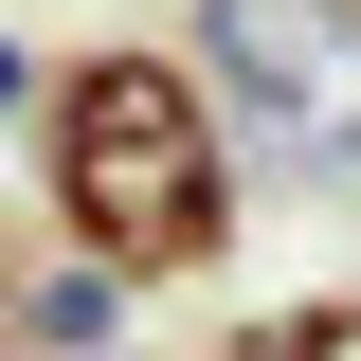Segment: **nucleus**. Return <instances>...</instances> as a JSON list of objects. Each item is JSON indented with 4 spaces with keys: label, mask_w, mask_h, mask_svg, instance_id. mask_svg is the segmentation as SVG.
Returning <instances> with one entry per match:
<instances>
[{
    "label": "nucleus",
    "mask_w": 361,
    "mask_h": 361,
    "mask_svg": "<svg viewBox=\"0 0 361 361\" xmlns=\"http://www.w3.org/2000/svg\"><path fill=\"white\" fill-rule=\"evenodd\" d=\"M18 109H37V54H18V37H0V127H18Z\"/></svg>",
    "instance_id": "obj_5"
},
{
    "label": "nucleus",
    "mask_w": 361,
    "mask_h": 361,
    "mask_svg": "<svg viewBox=\"0 0 361 361\" xmlns=\"http://www.w3.org/2000/svg\"><path fill=\"white\" fill-rule=\"evenodd\" d=\"M180 54H199V90H217L253 180L361 199V0H199Z\"/></svg>",
    "instance_id": "obj_2"
},
{
    "label": "nucleus",
    "mask_w": 361,
    "mask_h": 361,
    "mask_svg": "<svg viewBox=\"0 0 361 361\" xmlns=\"http://www.w3.org/2000/svg\"><path fill=\"white\" fill-rule=\"evenodd\" d=\"M0 343L18 361H109L127 343V271L73 253L54 217H0Z\"/></svg>",
    "instance_id": "obj_3"
},
{
    "label": "nucleus",
    "mask_w": 361,
    "mask_h": 361,
    "mask_svg": "<svg viewBox=\"0 0 361 361\" xmlns=\"http://www.w3.org/2000/svg\"><path fill=\"white\" fill-rule=\"evenodd\" d=\"M18 145H37V217L73 253H109L127 289H199L235 253V217H253V163H235V127H217V90H199L180 37H73V54H37Z\"/></svg>",
    "instance_id": "obj_1"
},
{
    "label": "nucleus",
    "mask_w": 361,
    "mask_h": 361,
    "mask_svg": "<svg viewBox=\"0 0 361 361\" xmlns=\"http://www.w3.org/2000/svg\"><path fill=\"white\" fill-rule=\"evenodd\" d=\"M217 361H361V289H271L217 325Z\"/></svg>",
    "instance_id": "obj_4"
},
{
    "label": "nucleus",
    "mask_w": 361,
    "mask_h": 361,
    "mask_svg": "<svg viewBox=\"0 0 361 361\" xmlns=\"http://www.w3.org/2000/svg\"><path fill=\"white\" fill-rule=\"evenodd\" d=\"M109 361H127V343H109Z\"/></svg>",
    "instance_id": "obj_6"
}]
</instances>
